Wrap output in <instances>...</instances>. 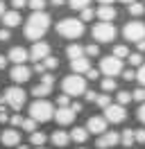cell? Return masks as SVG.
<instances>
[{
    "mask_svg": "<svg viewBox=\"0 0 145 149\" xmlns=\"http://www.w3.org/2000/svg\"><path fill=\"white\" fill-rule=\"evenodd\" d=\"M48 27H50V16H48L45 11H34L25 23L23 36H25L27 41H34L36 43V41H41V36L48 32Z\"/></svg>",
    "mask_w": 145,
    "mask_h": 149,
    "instance_id": "obj_1",
    "label": "cell"
},
{
    "mask_svg": "<svg viewBox=\"0 0 145 149\" xmlns=\"http://www.w3.org/2000/svg\"><path fill=\"white\" fill-rule=\"evenodd\" d=\"M57 34L63 38H80L84 34V23L80 18H63L57 23Z\"/></svg>",
    "mask_w": 145,
    "mask_h": 149,
    "instance_id": "obj_2",
    "label": "cell"
},
{
    "mask_svg": "<svg viewBox=\"0 0 145 149\" xmlns=\"http://www.w3.org/2000/svg\"><path fill=\"white\" fill-rule=\"evenodd\" d=\"M61 91H63V95H68V97L84 95L86 93V79H84L82 74H68L61 81Z\"/></svg>",
    "mask_w": 145,
    "mask_h": 149,
    "instance_id": "obj_3",
    "label": "cell"
},
{
    "mask_svg": "<svg viewBox=\"0 0 145 149\" xmlns=\"http://www.w3.org/2000/svg\"><path fill=\"white\" fill-rule=\"evenodd\" d=\"M52 115H54V106L48 100H36L30 106V118L34 122H48L52 120Z\"/></svg>",
    "mask_w": 145,
    "mask_h": 149,
    "instance_id": "obj_4",
    "label": "cell"
},
{
    "mask_svg": "<svg viewBox=\"0 0 145 149\" xmlns=\"http://www.w3.org/2000/svg\"><path fill=\"white\" fill-rule=\"evenodd\" d=\"M27 95L23 88H18V86H9L7 91H5V97H2V102L7 104L9 109H14V111H20L23 109V104H25Z\"/></svg>",
    "mask_w": 145,
    "mask_h": 149,
    "instance_id": "obj_5",
    "label": "cell"
},
{
    "mask_svg": "<svg viewBox=\"0 0 145 149\" xmlns=\"http://www.w3.org/2000/svg\"><path fill=\"white\" fill-rule=\"evenodd\" d=\"M122 36L132 43H138V41H145V25L141 20H132L122 27Z\"/></svg>",
    "mask_w": 145,
    "mask_h": 149,
    "instance_id": "obj_6",
    "label": "cell"
},
{
    "mask_svg": "<svg viewBox=\"0 0 145 149\" xmlns=\"http://www.w3.org/2000/svg\"><path fill=\"white\" fill-rule=\"evenodd\" d=\"M93 38L98 43H111L116 38V27L111 23H98L93 25Z\"/></svg>",
    "mask_w": 145,
    "mask_h": 149,
    "instance_id": "obj_7",
    "label": "cell"
},
{
    "mask_svg": "<svg viewBox=\"0 0 145 149\" xmlns=\"http://www.w3.org/2000/svg\"><path fill=\"white\" fill-rule=\"evenodd\" d=\"M100 72H104L107 77H116V74L122 72V61L120 59H116V56L111 54V56H104L102 61H100Z\"/></svg>",
    "mask_w": 145,
    "mask_h": 149,
    "instance_id": "obj_8",
    "label": "cell"
},
{
    "mask_svg": "<svg viewBox=\"0 0 145 149\" xmlns=\"http://www.w3.org/2000/svg\"><path fill=\"white\" fill-rule=\"evenodd\" d=\"M125 118H127V111H125V106H120V104H109L104 109V120L107 122L118 124V122H125Z\"/></svg>",
    "mask_w": 145,
    "mask_h": 149,
    "instance_id": "obj_9",
    "label": "cell"
},
{
    "mask_svg": "<svg viewBox=\"0 0 145 149\" xmlns=\"http://www.w3.org/2000/svg\"><path fill=\"white\" fill-rule=\"evenodd\" d=\"M48 54H50V45L43 43V41H36L34 45H32V50L27 52V56H30L32 61H36V63H39V61H43Z\"/></svg>",
    "mask_w": 145,
    "mask_h": 149,
    "instance_id": "obj_10",
    "label": "cell"
},
{
    "mask_svg": "<svg viewBox=\"0 0 145 149\" xmlns=\"http://www.w3.org/2000/svg\"><path fill=\"white\" fill-rule=\"evenodd\" d=\"M118 142H120V133H116V131H104L102 136L98 138V149H109V147H116Z\"/></svg>",
    "mask_w": 145,
    "mask_h": 149,
    "instance_id": "obj_11",
    "label": "cell"
},
{
    "mask_svg": "<svg viewBox=\"0 0 145 149\" xmlns=\"http://www.w3.org/2000/svg\"><path fill=\"white\" fill-rule=\"evenodd\" d=\"M86 131H89V133H95V136H102V133L107 131V120H104L102 115H93V118H89V122H86Z\"/></svg>",
    "mask_w": 145,
    "mask_h": 149,
    "instance_id": "obj_12",
    "label": "cell"
},
{
    "mask_svg": "<svg viewBox=\"0 0 145 149\" xmlns=\"http://www.w3.org/2000/svg\"><path fill=\"white\" fill-rule=\"evenodd\" d=\"M9 77H11V81H16V84H25L27 79L32 77V70H30L25 63L23 65H14L11 72H9Z\"/></svg>",
    "mask_w": 145,
    "mask_h": 149,
    "instance_id": "obj_13",
    "label": "cell"
},
{
    "mask_svg": "<svg viewBox=\"0 0 145 149\" xmlns=\"http://www.w3.org/2000/svg\"><path fill=\"white\" fill-rule=\"evenodd\" d=\"M75 115H77V113L72 111L70 106H66V109H57L52 118L59 122L61 127H66V124H72V122H75Z\"/></svg>",
    "mask_w": 145,
    "mask_h": 149,
    "instance_id": "obj_14",
    "label": "cell"
},
{
    "mask_svg": "<svg viewBox=\"0 0 145 149\" xmlns=\"http://www.w3.org/2000/svg\"><path fill=\"white\" fill-rule=\"evenodd\" d=\"M0 142H2L5 147H18V145H20V133H18L16 129H5L2 136H0Z\"/></svg>",
    "mask_w": 145,
    "mask_h": 149,
    "instance_id": "obj_15",
    "label": "cell"
},
{
    "mask_svg": "<svg viewBox=\"0 0 145 149\" xmlns=\"http://www.w3.org/2000/svg\"><path fill=\"white\" fill-rule=\"evenodd\" d=\"M7 59L11 61V63H16V65H23L30 56H27V50H25V47H11V50L7 52Z\"/></svg>",
    "mask_w": 145,
    "mask_h": 149,
    "instance_id": "obj_16",
    "label": "cell"
},
{
    "mask_svg": "<svg viewBox=\"0 0 145 149\" xmlns=\"http://www.w3.org/2000/svg\"><path fill=\"white\" fill-rule=\"evenodd\" d=\"M95 16L100 18V23H111L116 18V9L111 5H100V9L95 11Z\"/></svg>",
    "mask_w": 145,
    "mask_h": 149,
    "instance_id": "obj_17",
    "label": "cell"
},
{
    "mask_svg": "<svg viewBox=\"0 0 145 149\" xmlns=\"http://www.w3.org/2000/svg\"><path fill=\"white\" fill-rule=\"evenodd\" d=\"M91 68V61H89V56H80V59H72L70 61V70L75 74H80V72H86Z\"/></svg>",
    "mask_w": 145,
    "mask_h": 149,
    "instance_id": "obj_18",
    "label": "cell"
},
{
    "mask_svg": "<svg viewBox=\"0 0 145 149\" xmlns=\"http://www.w3.org/2000/svg\"><path fill=\"white\" fill-rule=\"evenodd\" d=\"M2 23H5V27H16V25H20V14H18L16 9L14 11H5L2 14Z\"/></svg>",
    "mask_w": 145,
    "mask_h": 149,
    "instance_id": "obj_19",
    "label": "cell"
},
{
    "mask_svg": "<svg viewBox=\"0 0 145 149\" xmlns=\"http://www.w3.org/2000/svg\"><path fill=\"white\" fill-rule=\"evenodd\" d=\"M50 140H52L54 147H66V145L70 142V136H68L66 131H54L52 136H50Z\"/></svg>",
    "mask_w": 145,
    "mask_h": 149,
    "instance_id": "obj_20",
    "label": "cell"
},
{
    "mask_svg": "<svg viewBox=\"0 0 145 149\" xmlns=\"http://www.w3.org/2000/svg\"><path fill=\"white\" fill-rule=\"evenodd\" d=\"M68 136H70V140H75V142H80V145H82V142H86V138H89V131L84 129V127H75Z\"/></svg>",
    "mask_w": 145,
    "mask_h": 149,
    "instance_id": "obj_21",
    "label": "cell"
},
{
    "mask_svg": "<svg viewBox=\"0 0 145 149\" xmlns=\"http://www.w3.org/2000/svg\"><path fill=\"white\" fill-rule=\"evenodd\" d=\"M50 91H52V86H45V84H36L34 88H32V95H34L36 100H45V97L50 95Z\"/></svg>",
    "mask_w": 145,
    "mask_h": 149,
    "instance_id": "obj_22",
    "label": "cell"
},
{
    "mask_svg": "<svg viewBox=\"0 0 145 149\" xmlns=\"http://www.w3.org/2000/svg\"><path fill=\"white\" fill-rule=\"evenodd\" d=\"M66 54H68V59H80V56H84V47L82 45H77V43H72V45H68L66 47Z\"/></svg>",
    "mask_w": 145,
    "mask_h": 149,
    "instance_id": "obj_23",
    "label": "cell"
},
{
    "mask_svg": "<svg viewBox=\"0 0 145 149\" xmlns=\"http://www.w3.org/2000/svg\"><path fill=\"white\" fill-rule=\"evenodd\" d=\"M120 145H122V147H132V145H134V131L132 129H125L120 133Z\"/></svg>",
    "mask_w": 145,
    "mask_h": 149,
    "instance_id": "obj_24",
    "label": "cell"
},
{
    "mask_svg": "<svg viewBox=\"0 0 145 149\" xmlns=\"http://www.w3.org/2000/svg\"><path fill=\"white\" fill-rule=\"evenodd\" d=\"M45 140H48V136H45V133H41V131H34V133H30V142H32V145H36V147H41Z\"/></svg>",
    "mask_w": 145,
    "mask_h": 149,
    "instance_id": "obj_25",
    "label": "cell"
},
{
    "mask_svg": "<svg viewBox=\"0 0 145 149\" xmlns=\"http://www.w3.org/2000/svg\"><path fill=\"white\" fill-rule=\"evenodd\" d=\"M127 9H129L132 16H143V14H145V5H141V2H132V5H127Z\"/></svg>",
    "mask_w": 145,
    "mask_h": 149,
    "instance_id": "obj_26",
    "label": "cell"
},
{
    "mask_svg": "<svg viewBox=\"0 0 145 149\" xmlns=\"http://www.w3.org/2000/svg\"><path fill=\"white\" fill-rule=\"evenodd\" d=\"M57 65H59V59H57V56L48 54V56L43 59V68H45V72H48V70H54Z\"/></svg>",
    "mask_w": 145,
    "mask_h": 149,
    "instance_id": "obj_27",
    "label": "cell"
},
{
    "mask_svg": "<svg viewBox=\"0 0 145 149\" xmlns=\"http://www.w3.org/2000/svg\"><path fill=\"white\" fill-rule=\"evenodd\" d=\"M129 54H132V52H129V47H127V45H116V47H113V56L120 59V61H122L125 56H129Z\"/></svg>",
    "mask_w": 145,
    "mask_h": 149,
    "instance_id": "obj_28",
    "label": "cell"
},
{
    "mask_svg": "<svg viewBox=\"0 0 145 149\" xmlns=\"http://www.w3.org/2000/svg\"><path fill=\"white\" fill-rule=\"evenodd\" d=\"M20 127L27 131V133H34L36 131V122L32 120V118H23V122H20Z\"/></svg>",
    "mask_w": 145,
    "mask_h": 149,
    "instance_id": "obj_29",
    "label": "cell"
},
{
    "mask_svg": "<svg viewBox=\"0 0 145 149\" xmlns=\"http://www.w3.org/2000/svg\"><path fill=\"white\" fill-rule=\"evenodd\" d=\"M89 2H91V0H68V5H70V9H77V11L86 9V7H89Z\"/></svg>",
    "mask_w": 145,
    "mask_h": 149,
    "instance_id": "obj_30",
    "label": "cell"
},
{
    "mask_svg": "<svg viewBox=\"0 0 145 149\" xmlns=\"http://www.w3.org/2000/svg\"><path fill=\"white\" fill-rule=\"evenodd\" d=\"M102 91H104V93H111V91H116V79H111V77H104V79H102Z\"/></svg>",
    "mask_w": 145,
    "mask_h": 149,
    "instance_id": "obj_31",
    "label": "cell"
},
{
    "mask_svg": "<svg viewBox=\"0 0 145 149\" xmlns=\"http://www.w3.org/2000/svg\"><path fill=\"white\" fill-rule=\"evenodd\" d=\"M132 102V93H127V91H118V104L120 106H125V104Z\"/></svg>",
    "mask_w": 145,
    "mask_h": 149,
    "instance_id": "obj_32",
    "label": "cell"
},
{
    "mask_svg": "<svg viewBox=\"0 0 145 149\" xmlns=\"http://www.w3.org/2000/svg\"><path fill=\"white\" fill-rule=\"evenodd\" d=\"M27 5H30V9H32V11H43L45 0H27Z\"/></svg>",
    "mask_w": 145,
    "mask_h": 149,
    "instance_id": "obj_33",
    "label": "cell"
},
{
    "mask_svg": "<svg viewBox=\"0 0 145 149\" xmlns=\"http://www.w3.org/2000/svg\"><path fill=\"white\" fill-rule=\"evenodd\" d=\"M136 79H138V81H141V86L145 88V61L138 65V70H136Z\"/></svg>",
    "mask_w": 145,
    "mask_h": 149,
    "instance_id": "obj_34",
    "label": "cell"
},
{
    "mask_svg": "<svg viewBox=\"0 0 145 149\" xmlns=\"http://www.w3.org/2000/svg\"><path fill=\"white\" fill-rule=\"evenodd\" d=\"M129 63L138 68V65L143 63V54H141V52H134V54H129Z\"/></svg>",
    "mask_w": 145,
    "mask_h": 149,
    "instance_id": "obj_35",
    "label": "cell"
},
{
    "mask_svg": "<svg viewBox=\"0 0 145 149\" xmlns=\"http://www.w3.org/2000/svg\"><path fill=\"white\" fill-rule=\"evenodd\" d=\"M95 104H98L100 109H107L109 104H111V100H109V95H98V100H95Z\"/></svg>",
    "mask_w": 145,
    "mask_h": 149,
    "instance_id": "obj_36",
    "label": "cell"
},
{
    "mask_svg": "<svg viewBox=\"0 0 145 149\" xmlns=\"http://www.w3.org/2000/svg\"><path fill=\"white\" fill-rule=\"evenodd\" d=\"M93 16H95V11L91 9V7L82 9V23H86V20H93Z\"/></svg>",
    "mask_w": 145,
    "mask_h": 149,
    "instance_id": "obj_37",
    "label": "cell"
},
{
    "mask_svg": "<svg viewBox=\"0 0 145 149\" xmlns=\"http://www.w3.org/2000/svg\"><path fill=\"white\" fill-rule=\"evenodd\" d=\"M132 100H136V102H145V88H136L134 93H132Z\"/></svg>",
    "mask_w": 145,
    "mask_h": 149,
    "instance_id": "obj_38",
    "label": "cell"
},
{
    "mask_svg": "<svg viewBox=\"0 0 145 149\" xmlns=\"http://www.w3.org/2000/svg\"><path fill=\"white\" fill-rule=\"evenodd\" d=\"M41 84L52 86V84H54V74H52V72H43V74H41Z\"/></svg>",
    "mask_w": 145,
    "mask_h": 149,
    "instance_id": "obj_39",
    "label": "cell"
},
{
    "mask_svg": "<svg viewBox=\"0 0 145 149\" xmlns=\"http://www.w3.org/2000/svg\"><path fill=\"white\" fill-rule=\"evenodd\" d=\"M57 104H59V109H66V106H70V97H68V95H59V97H57Z\"/></svg>",
    "mask_w": 145,
    "mask_h": 149,
    "instance_id": "obj_40",
    "label": "cell"
},
{
    "mask_svg": "<svg viewBox=\"0 0 145 149\" xmlns=\"http://www.w3.org/2000/svg\"><path fill=\"white\" fill-rule=\"evenodd\" d=\"M84 54L95 56V54H100V47H98V45H89V47H84Z\"/></svg>",
    "mask_w": 145,
    "mask_h": 149,
    "instance_id": "obj_41",
    "label": "cell"
},
{
    "mask_svg": "<svg viewBox=\"0 0 145 149\" xmlns=\"http://www.w3.org/2000/svg\"><path fill=\"white\" fill-rule=\"evenodd\" d=\"M134 142H145V129L134 131Z\"/></svg>",
    "mask_w": 145,
    "mask_h": 149,
    "instance_id": "obj_42",
    "label": "cell"
},
{
    "mask_svg": "<svg viewBox=\"0 0 145 149\" xmlns=\"http://www.w3.org/2000/svg\"><path fill=\"white\" fill-rule=\"evenodd\" d=\"M11 5H14V9H23V7H25V5H27V0H11Z\"/></svg>",
    "mask_w": 145,
    "mask_h": 149,
    "instance_id": "obj_43",
    "label": "cell"
},
{
    "mask_svg": "<svg viewBox=\"0 0 145 149\" xmlns=\"http://www.w3.org/2000/svg\"><path fill=\"white\" fill-rule=\"evenodd\" d=\"M84 97H86L89 102H95V100H98V93H95V91H86V93H84Z\"/></svg>",
    "mask_w": 145,
    "mask_h": 149,
    "instance_id": "obj_44",
    "label": "cell"
},
{
    "mask_svg": "<svg viewBox=\"0 0 145 149\" xmlns=\"http://www.w3.org/2000/svg\"><path fill=\"white\" fill-rule=\"evenodd\" d=\"M98 77H100L98 70H93V68H89V70H86V79H98Z\"/></svg>",
    "mask_w": 145,
    "mask_h": 149,
    "instance_id": "obj_45",
    "label": "cell"
},
{
    "mask_svg": "<svg viewBox=\"0 0 145 149\" xmlns=\"http://www.w3.org/2000/svg\"><path fill=\"white\" fill-rule=\"evenodd\" d=\"M122 77H125L127 81H132V79H136V72L134 70H122Z\"/></svg>",
    "mask_w": 145,
    "mask_h": 149,
    "instance_id": "obj_46",
    "label": "cell"
},
{
    "mask_svg": "<svg viewBox=\"0 0 145 149\" xmlns=\"http://www.w3.org/2000/svg\"><path fill=\"white\" fill-rule=\"evenodd\" d=\"M138 120H141V122L145 124V102L141 104V109H138Z\"/></svg>",
    "mask_w": 145,
    "mask_h": 149,
    "instance_id": "obj_47",
    "label": "cell"
},
{
    "mask_svg": "<svg viewBox=\"0 0 145 149\" xmlns=\"http://www.w3.org/2000/svg\"><path fill=\"white\" fill-rule=\"evenodd\" d=\"M11 127H20V122H23V118H20V115H14V118H11Z\"/></svg>",
    "mask_w": 145,
    "mask_h": 149,
    "instance_id": "obj_48",
    "label": "cell"
},
{
    "mask_svg": "<svg viewBox=\"0 0 145 149\" xmlns=\"http://www.w3.org/2000/svg\"><path fill=\"white\" fill-rule=\"evenodd\" d=\"M9 38V29H0V41H7Z\"/></svg>",
    "mask_w": 145,
    "mask_h": 149,
    "instance_id": "obj_49",
    "label": "cell"
},
{
    "mask_svg": "<svg viewBox=\"0 0 145 149\" xmlns=\"http://www.w3.org/2000/svg\"><path fill=\"white\" fill-rule=\"evenodd\" d=\"M34 72H41V74H43V72H45L43 63H36V65H34Z\"/></svg>",
    "mask_w": 145,
    "mask_h": 149,
    "instance_id": "obj_50",
    "label": "cell"
},
{
    "mask_svg": "<svg viewBox=\"0 0 145 149\" xmlns=\"http://www.w3.org/2000/svg\"><path fill=\"white\" fill-rule=\"evenodd\" d=\"M70 109H72L75 113H80V111H82V104H80V102H75V104H70Z\"/></svg>",
    "mask_w": 145,
    "mask_h": 149,
    "instance_id": "obj_51",
    "label": "cell"
},
{
    "mask_svg": "<svg viewBox=\"0 0 145 149\" xmlns=\"http://www.w3.org/2000/svg\"><path fill=\"white\" fill-rule=\"evenodd\" d=\"M5 65H7V56L0 54V70H5Z\"/></svg>",
    "mask_w": 145,
    "mask_h": 149,
    "instance_id": "obj_52",
    "label": "cell"
},
{
    "mask_svg": "<svg viewBox=\"0 0 145 149\" xmlns=\"http://www.w3.org/2000/svg\"><path fill=\"white\" fill-rule=\"evenodd\" d=\"M136 45H138V52H145V41H138Z\"/></svg>",
    "mask_w": 145,
    "mask_h": 149,
    "instance_id": "obj_53",
    "label": "cell"
},
{
    "mask_svg": "<svg viewBox=\"0 0 145 149\" xmlns=\"http://www.w3.org/2000/svg\"><path fill=\"white\" fill-rule=\"evenodd\" d=\"M100 5H111V2H116V0H98Z\"/></svg>",
    "mask_w": 145,
    "mask_h": 149,
    "instance_id": "obj_54",
    "label": "cell"
},
{
    "mask_svg": "<svg viewBox=\"0 0 145 149\" xmlns=\"http://www.w3.org/2000/svg\"><path fill=\"white\" fill-rule=\"evenodd\" d=\"M2 14H5V2L0 0V16H2Z\"/></svg>",
    "mask_w": 145,
    "mask_h": 149,
    "instance_id": "obj_55",
    "label": "cell"
},
{
    "mask_svg": "<svg viewBox=\"0 0 145 149\" xmlns=\"http://www.w3.org/2000/svg\"><path fill=\"white\" fill-rule=\"evenodd\" d=\"M63 2H66V0H52V5H57V7H59V5H63Z\"/></svg>",
    "mask_w": 145,
    "mask_h": 149,
    "instance_id": "obj_56",
    "label": "cell"
},
{
    "mask_svg": "<svg viewBox=\"0 0 145 149\" xmlns=\"http://www.w3.org/2000/svg\"><path fill=\"white\" fill-rule=\"evenodd\" d=\"M120 2H125V5H132V2H136V0H120Z\"/></svg>",
    "mask_w": 145,
    "mask_h": 149,
    "instance_id": "obj_57",
    "label": "cell"
},
{
    "mask_svg": "<svg viewBox=\"0 0 145 149\" xmlns=\"http://www.w3.org/2000/svg\"><path fill=\"white\" fill-rule=\"evenodd\" d=\"M16 149H30V147H25V145H18V147Z\"/></svg>",
    "mask_w": 145,
    "mask_h": 149,
    "instance_id": "obj_58",
    "label": "cell"
},
{
    "mask_svg": "<svg viewBox=\"0 0 145 149\" xmlns=\"http://www.w3.org/2000/svg\"><path fill=\"white\" fill-rule=\"evenodd\" d=\"M36 149H45V147H36Z\"/></svg>",
    "mask_w": 145,
    "mask_h": 149,
    "instance_id": "obj_59",
    "label": "cell"
},
{
    "mask_svg": "<svg viewBox=\"0 0 145 149\" xmlns=\"http://www.w3.org/2000/svg\"><path fill=\"white\" fill-rule=\"evenodd\" d=\"M80 149H84V147H80Z\"/></svg>",
    "mask_w": 145,
    "mask_h": 149,
    "instance_id": "obj_60",
    "label": "cell"
}]
</instances>
